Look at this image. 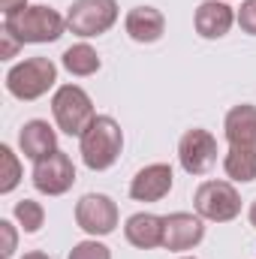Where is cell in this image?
Masks as SVG:
<instances>
[{
    "label": "cell",
    "mask_w": 256,
    "mask_h": 259,
    "mask_svg": "<svg viewBox=\"0 0 256 259\" xmlns=\"http://www.w3.org/2000/svg\"><path fill=\"white\" fill-rule=\"evenodd\" d=\"M223 136H226L232 151L256 154V106L253 103H241V106H232L226 112Z\"/></svg>",
    "instance_id": "7c38bea8"
},
{
    "label": "cell",
    "mask_w": 256,
    "mask_h": 259,
    "mask_svg": "<svg viewBox=\"0 0 256 259\" xmlns=\"http://www.w3.org/2000/svg\"><path fill=\"white\" fill-rule=\"evenodd\" d=\"M226 3H229V0H226Z\"/></svg>",
    "instance_id": "83f0119b"
},
{
    "label": "cell",
    "mask_w": 256,
    "mask_h": 259,
    "mask_svg": "<svg viewBox=\"0 0 256 259\" xmlns=\"http://www.w3.org/2000/svg\"><path fill=\"white\" fill-rule=\"evenodd\" d=\"M18 148H21V154L27 160L39 163L42 157L58 151V130L49 121H42V118H33V121H27L18 130Z\"/></svg>",
    "instance_id": "9a60e30c"
},
{
    "label": "cell",
    "mask_w": 256,
    "mask_h": 259,
    "mask_svg": "<svg viewBox=\"0 0 256 259\" xmlns=\"http://www.w3.org/2000/svg\"><path fill=\"white\" fill-rule=\"evenodd\" d=\"M175 184V172L169 163H151L145 169H139L130 181V199L133 202H160L172 193Z\"/></svg>",
    "instance_id": "8fae6325"
},
{
    "label": "cell",
    "mask_w": 256,
    "mask_h": 259,
    "mask_svg": "<svg viewBox=\"0 0 256 259\" xmlns=\"http://www.w3.org/2000/svg\"><path fill=\"white\" fill-rule=\"evenodd\" d=\"M0 232H3V256L12 259L15 256V244H18V232L9 220H0Z\"/></svg>",
    "instance_id": "7402d4cb"
},
{
    "label": "cell",
    "mask_w": 256,
    "mask_h": 259,
    "mask_svg": "<svg viewBox=\"0 0 256 259\" xmlns=\"http://www.w3.org/2000/svg\"><path fill=\"white\" fill-rule=\"evenodd\" d=\"M124 30L139 46L160 42L163 33H166V15L157 6H133L127 12V18H124Z\"/></svg>",
    "instance_id": "5bb4252c"
},
{
    "label": "cell",
    "mask_w": 256,
    "mask_h": 259,
    "mask_svg": "<svg viewBox=\"0 0 256 259\" xmlns=\"http://www.w3.org/2000/svg\"><path fill=\"white\" fill-rule=\"evenodd\" d=\"M3 84L15 100L33 103L58 84V64L52 58H24L15 66H9Z\"/></svg>",
    "instance_id": "3957f363"
},
{
    "label": "cell",
    "mask_w": 256,
    "mask_h": 259,
    "mask_svg": "<svg viewBox=\"0 0 256 259\" xmlns=\"http://www.w3.org/2000/svg\"><path fill=\"white\" fill-rule=\"evenodd\" d=\"M33 187L42 196H64L75 184V163L66 151H55L49 157H42L39 163H33Z\"/></svg>",
    "instance_id": "ba28073f"
},
{
    "label": "cell",
    "mask_w": 256,
    "mask_h": 259,
    "mask_svg": "<svg viewBox=\"0 0 256 259\" xmlns=\"http://www.w3.org/2000/svg\"><path fill=\"white\" fill-rule=\"evenodd\" d=\"M21 184V160L9 145H0V193H12Z\"/></svg>",
    "instance_id": "d6986e66"
},
{
    "label": "cell",
    "mask_w": 256,
    "mask_h": 259,
    "mask_svg": "<svg viewBox=\"0 0 256 259\" xmlns=\"http://www.w3.org/2000/svg\"><path fill=\"white\" fill-rule=\"evenodd\" d=\"M52 115L61 133L81 139V133L94 124L97 112H94V100L84 88L78 84H61L52 97Z\"/></svg>",
    "instance_id": "277c9868"
},
{
    "label": "cell",
    "mask_w": 256,
    "mask_h": 259,
    "mask_svg": "<svg viewBox=\"0 0 256 259\" xmlns=\"http://www.w3.org/2000/svg\"><path fill=\"white\" fill-rule=\"evenodd\" d=\"M247 217H250V226L256 229V199L250 202V211H247Z\"/></svg>",
    "instance_id": "484cf974"
},
{
    "label": "cell",
    "mask_w": 256,
    "mask_h": 259,
    "mask_svg": "<svg viewBox=\"0 0 256 259\" xmlns=\"http://www.w3.org/2000/svg\"><path fill=\"white\" fill-rule=\"evenodd\" d=\"M18 49H21V42H18L15 36H9V33L3 30V52H0V58H3V61H9V58H12V55L18 52Z\"/></svg>",
    "instance_id": "603a6c76"
},
{
    "label": "cell",
    "mask_w": 256,
    "mask_h": 259,
    "mask_svg": "<svg viewBox=\"0 0 256 259\" xmlns=\"http://www.w3.org/2000/svg\"><path fill=\"white\" fill-rule=\"evenodd\" d=\"M66 259H112V250L103 241H97V238H84V241L72 244Z\"/></svg>",
    "instance_id": "ffe728a7"
},
{
    "label": "cell",
    "mask_w": 256,
    "mask_h": 259,
    "mask_svg": "<svg viewBox=\"0 0 256 259\" xmlns=\"http://www.w3.org/2000/svg\"><path fill=\"white\" fill-rule=\"evenodd\" d=\"M61 66H64L69 75H75V78H88V75H97L100 72V55H97V49L94 46H88V42H75V46H69L64 55H61Z\"/></svg>",
    "instance_id": "e0dca14e"
},
{
    "label": "cell",
    "mask_w": 256,
    "mask_h": 259,
    "mask_svg": "<svg viewBox=\"0 0 256 259\" xmlns=\"http://www.w3.org/2000/svg\"><path fill=\"white\" fill-rule=\"evenodd\" d=\"M193 208L208 223H232L241 214V196L232 181H202L193 193Z\"/></svg>",
    "instance_id": "8992f818"
},
{
    "label": "cell",
    "mask_w": 256,
    "mask_h": 259,
    "mask_svg": "<svg viewBox=\"0 0 256 259\" xmlns=\"http://www.w3.org/2000/svg\"><path fill=\"white\" fill-rule=\"evenodd\" d=\"M27 6H30L27 0H0L3 18H9V15H15V12H21V9H27Z\"/></svg>",
    "instance_id": "cb8c5ba5"
},
{
    "label": "cell",
    "mask_w": 256,
    "mask_h": 259,
    "mask_svg": "<svg viewBox=\"0 0 256 259\" xmlns=\"http://www.w3.org/2000/svg\"><path fill=\"white\" fill-rule=\"evenodd\" d=\"M12 217L18 220V226H21L24 235H36V232L46 226V208H42V202H36V199H21V202H15Z\"/></svg>",
    "instance_id": "ac0fdd59"
},
{
    "label": "cell",
    "mask_w": 256,
    "mask_h": 259,
    "mask_svg": "<svg viewBox=\"0 0 256 259\" xmlns=\"http://www.w3.org/2000/svg\"><path fill=\"white\" fill-rule=\"evenodd\" d=\"M235 24V9L226 0H205L193 12V27L202 39H223Z\"/></svg>",
    "instance_id": "4fadbf2b"
},
{
    "label": "cell",
    "mask_w": 256,
    "mask_h": 259,
    "mask_svg": "<svg viewBox=\"0 0 256 259\" xmlns=\"http://www.w3.org/2000/svg\"><path fill=\"white\" fill-rule=\"evenodd\" d=\"M178 163L187 175H208L211 166L217 163V139L202 127L187 130L178 139Z\"/></svg>",
    "instance_id": "9c48e42d"
},
{
    "label": "cell",
    "mask_w": 256,
    "mask_h": 259,
    "mask_svg": "<svg viewBox=\"0 0 256 259\" xmlns=\"http://www.w3.org/2000/svg\"><path fill=\"white\" fill-rule=\"evenodd\" d=\"M124 151V130L112 115H97L94 124L81 133L78 154L91 172H106L121 160Z\"/></svg>",
    "instance_id": "6da1fadb"
},
{
    "label": "cell",
    "mask_w": 256,
    "mask_h": 259,
    "mask_svg": "<svg viewBox=\"0 0 256 259\" xmlns=\"http://www.w3.org/2000/svg\"><path fill=\"white\" fill-rule=\"evenodd\" d=\"M124 238L139 250H154L163 247V217L151 211H136L124 223Z\"/></svg>",
    "instance_id": "2e32d148"
},
{
    "label": "cell",
    "mask_w": 256,
    "mask_h": 259,
    "mask_svg": "<svg viewBox=\"0 0 256 259\" xmlns=\"http://www.w3.org/2000/svg\"><path fill=\"white\" fill-rule=\"evenodd\" d=\"M181 259H196V256H181Z\"/></svg>",
    "instance_id": "4316f807"
},
{
    "label": "cell",
    "mask_w": 256,
    "mask_h": 259,
    "mask_svg": "<svg viewBox=\"0 0 256 259\" xmlns=\"http://www.w3.org/2000/svg\"><path fill=\"white\" fill-rule=\"evenodd\" d=\"M3 30L9 36H15L21 46H42V42H58L66 30V15H61L58 9L36 3L27 6L9 18H3Z\"/></svg>",
    "instance_id": "7a4b0ae2"
},
{
    "label": "cell",
    "mask_w": 256,
    "mask_h": 259,
    "mask_svg": "<svg viewBox=\"0 0 256 259\" xmlns=\"http://www.w3.org/2000/svg\"><path fill=\"white\" fill-rule=\"evenodd\" d=\"M235 24L244 33L256 36V0H241V9L235 12Z\"/></svg>",
    "instance_id": "44dd1931"
},
{
    "label": "cell",
    "mask_w": 256,
    "mask_h": 259,
    "mask_svg": "<svg viewBox=\"0 0 256 259\" xmlns=\"http://www.w3.org/2000/svg\"><path fill=\"white\" fill-rule=\"evenodd\" d=\"M121 18L118 0H72L69 12H66V30L91 39V36H103L109 33Z\"/></svg>",
    "instance_id": "5b68a950"
},
{
    "label": "cell",
    "mask_w": 256,
    "mask_h": 259,
    "mask_svg": "<svg viewBox=\"0 0 256 259\" xmlns=\"http://www.w3.org/2000/svg\"><path fill=\"white\" fill-rule=\"evenodd\" d=\"M75 223L81 232H88L91 238H103L112 235L121 223L118 205L115 199L106 193H84L75 202Z\"/></svg>",
    "instance_id": "52a82bcc"
},
{
    "label": "cell",
    "mask_w": 256,
    "mask_h": 259,
    "mask_svg": "<svg viewBox=\"0 0 256 259\" xmlns=\"http://www.w3.org/2000/svg\"><path fill=\"white\" fill-rule=\"evenodd\" d=\"M21 259H52L49 253H42V250H30V253H24Z\"/></svg>",
    "instance_id": "d4e9b609"
},
{
    "label": "cell",
    "mask_w": 256,
    "mask_h": 259,
    "mask_svg": "<svg viewBox=\"0 0 256 259\" xmlns=\"http://www.w3.org/2000/svg\"><path fill=\"white\" fill-rule=\"evenodd\" d=\"M205 238V220L190 211H172L163 217V247L172 253L193 250Z\"/></svg>",
    "instance_id": "30bf717a"
}]
</instances>
